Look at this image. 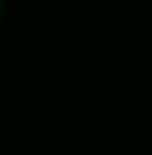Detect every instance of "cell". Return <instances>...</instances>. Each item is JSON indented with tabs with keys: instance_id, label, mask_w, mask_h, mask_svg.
<instances>
[{
	"instance_id": "obj_1",
	"label": "cell",
	"mask_w": 152,
	"mask_h": 155,
	"mask_svg": "<svg viewBox=\"0 0 152 155\" xmlns=\"http://www.w3.org/2000/svg\"><path fill=\"white\" fill-rule=\"evenodd\" d=\"M0 11H4V4H0Z\"/></svg>"
}]
</instances>
